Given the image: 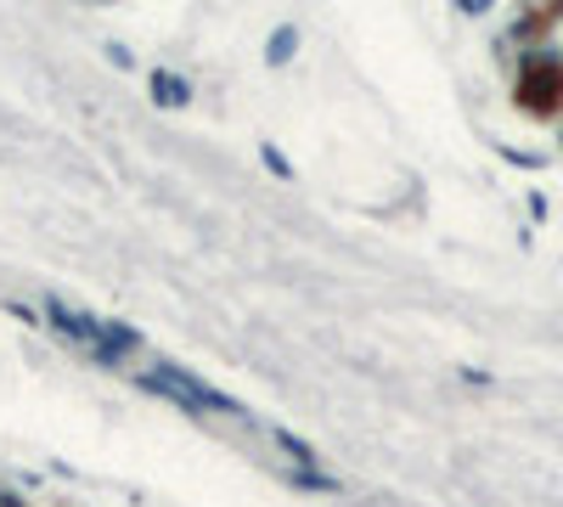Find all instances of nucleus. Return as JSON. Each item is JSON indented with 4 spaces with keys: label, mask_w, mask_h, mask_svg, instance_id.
<instances>
[{
    "label": "nucleus",
    "mask_w": 563,
    "mask_h": 507,
    "mask_svg": "<svg viewBox=\"0 0 563 507\" xmlns=\"http://www.w3.org/2000/svg\"><path fill=\"white\" fill-rule=\"evenodd\" d=\"M507 74L519 108L563 135V7L530 12L507 40Z\"/></svg>",
    "instance_id": "1"
},
{
    "label": "nucleus",
    "mask_w": 563,
    "mask_h": 507,
    "mask_svg": "<svg viewBox=\"0 0 563 507\" xmlns=\"http://www.w3.org/2000/svg\"><path fill=\"white\" fill-rule=\"evenodd\" d=\"M0 507H18V496H7V491H0Z\"/></svg>",
    "instance_id": "2"
}]
</instances>
